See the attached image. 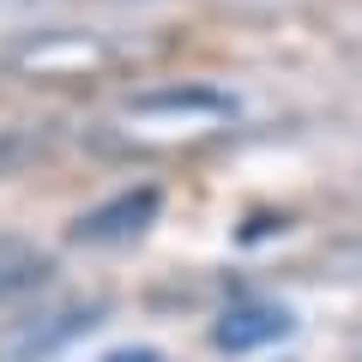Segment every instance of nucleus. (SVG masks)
Here are the masks:
<instances>
[{"instance_id":"nucleus-1","label":"nucleus","mask_w":362,"mask_h":362,"mask_svg":"<svg viewBox=\"0 0 362 362\" xmlns=\"http://www.w3.org/2000/svg\"><path fill=\"white\" fill-rule=\"evenodd\" d=\"M97 314H103L97 302H61V308H49V314H30V320L0 326V362H42V356H54V350H66L78 332H90Z\"/></svg>"},{"instance_id":"nucleus-2","label":"nucleus","mask_w":362,"mask_h":362,"mask_svg":"<svg viewBox=\"0 0 362 362\" xmlns=\"http://www.w3.org/2000/svg\"><path fill=\"white\" fill-rule=\"evenodd\" d=\"M157 206H163V194H157V187H127V194H115L109 206L85 211V218L73 223V242H90V247L127 242V235H139L145 223L157 218Z\"/></svg>"},{"instance_id":"nucleus-3","label":"nucleus","mask_w":362,"mask_h":362,"mask_svg":"<svg viewBox=\"0 0 362 362\" xmlns=\"http://www.w3.org/2000/svg\"><path fill=\"white\" fill-rule=\"evenodd\" d=\"M290 326H296V320H290V308H278V302H235V308L211 326V344L230 350V356H242V350L278 344Z\"/></svg>"},{"instance_id":"nucleus-4","label":"nucleus","mask_w":362,"mask_h":362,"mask_svg":"<svg viewBox=\"0 0 362 362\" xmlns=\"http://www.w3.org/2000/svg\"><path fill=\"white\" fill-rule=\"evenodd\" d=\"M42 272H49V259H42L30 242H18V235H0V296H13V290H30Z\"/></svg>"},{"instance_id":"nucleus-5","label":"nucleus","mask_w":362,"mask_h":362,"mask_svg":"<svg viewBox=\"0 0 362 362\" xmlns=\"http://www.w3.org/2000/svg\"><path fill=\"white\" fill-rule=\"evenodd\" d=\"M103 362H169V356H157V350H109Z\"/></svg>"}]
</instances>
